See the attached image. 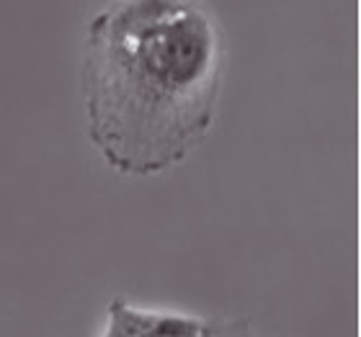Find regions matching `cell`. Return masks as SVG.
I'll return each mask as SVG.
<instances>
[{
	"instance_id": "cell-1",
	"label": "cell",
	"mask_w": 361,
	"mask_h": 337,
	"mask_svg": "<svg viewBox=\"0 0 361 337\" xmlns=\"http://www.w3.org/2000/svg\"><path fill=\"white\" fill-rule=\"evenodd\" d=\"M222 37L196 0H116L88 23V136L119 175H158L207 139L222 83Z\"/></svg>"
},
{
	"instance_id": "cell-2",
	"label": "cell",
	"mask_w": 361,
	"mask_h": 337,
	"mask_svg": "<svg viewBox=\"0 0 361 337\" xmlns=\"http://www.w3.org/2000/svg\"><path fill=\"white\" fill-rule=\"evenodd\" d=\"M207 322L204 317L142 309L127 299H114L106 312L104 337H204Z\"/></svg>"
},
{
	"instance_id": "cell-3",
	"label": "cell",
	"mask_w": 361,
	"mask_h": 337,
	"mask_svg": "<svg viewBox=\"0 0 361 337\" xmlns=\"http://www.w3.org/2000/svg\"><path fill=\"white\" fill-rule=\"evenodd\" d=\"M204 337H292V335H279V332L258 330L248 317H230V319H225V317H214V319L207 322Z\"/></svg>"
}]
</instances>
